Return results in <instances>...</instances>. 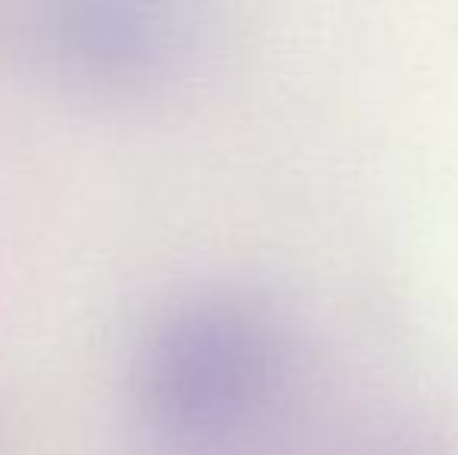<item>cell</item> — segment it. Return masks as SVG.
<instances>
[{
    "mask_svg": "<svg viewBox=\"0 0 458 455\" xmlns=\"http://www.w3.org/2000/svg\"><path fill=\"white\" fill-rule=\"evenodd\" d=\"M38 54L66 85L103 97H140L169 85L193 54V25L150 0H66L44 10Z\"/></svg>",
    "mask_w": 458,
    "mask_h": 455,
    "instance_id": "2",
    "label": "cell"
},
{
    "mask_svg": "<svg viewBox=\"0 0 458 455\" xmlns=\"http://www.w3.org/2000/svg\"><path fill=\"white\" fill-rule=\"evenodd\" d=\"M293 341L262 293L212 284L169 303L131 362V412L165 455H241L287 393Z\"/></svg>",
    "mask_w": 458,
    "mask_h": 455,
    "instance_id": "1",
    "label": "cell"
}]
</instances>
